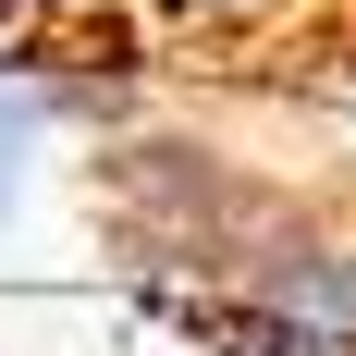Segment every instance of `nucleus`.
Returning <instances> with one entry per match:
<instances>
[{
    "label": "nucleus",
    "mask_w": 356,
    "mask_h": 356,
    "mask_svg": "<svg viewBox=\"0 0 356 356\" xmlns=\"http://www.w3.org/2000/svg\"><path fill=\"white\" fill-rule=\"evenodd\" d=\"M25 136H37V99L0 86V197H13V172H25Z\"/></svg>",
    "instance_id": "obj_1"
}]
</instances>
